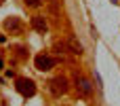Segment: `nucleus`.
Returning a JSON list of instances; mask_svg holds the SVG:
<instances>
[{"mask_svg":"<svg viewBox=\"0 0 120 106\" xmlns=\"http://www.w3.org/2000/svg\"><path fill=\"white\" fill-rule=\"evenodd\" d=\"M55 66V59L53 57H49V55H38L36 57V68L38 70H51Z\"/></svg>","mask_w":120,"mask_h":106,"instance_id":"1","label":"nucleus"},{"mask_svg":"<svg viewBox=\"0 0 120 106\" xmlns=\"http://www.w3.org/2000/svg\"><path fill=\"white\" fill-rule=\"evenodd\" d=\"M17 89H19L23 96H34V91H36L34 83H32V81H25V79H21V81L17 83Z\"/></svg>","mask_w":120,"mask_h":106,"instance_id":"2","label":"nucleus"},{"mask_svg":"<svg viewBox=\"0 0 120 106\" xmlns=\"http://www.w3.org/2000/svg\"><path fill=\"white\" fill-rule=\"evenodd\" d=\"M34 28L38 30V32H46V21H44V17H34Z\"/></svg>","mask_w":120,"mask_h":106,"instance_id":"3","label":"nucleus"},{"mask_svg":"<svg viewBox=\"0 0 120 106\" xmlns=\"http://www.w3.org/2000/svg\"><path fill=\"white\" fill-rule=\"evenodd\" d=\"M70 47H72V51H74V53H82V45H80L76 38H70Z\"/></svg>","mask_w":120,"mask_h":106,"instance_id":"4","label":"nucleus"},{"mask_svg":"<svg viewBox=\"0 0 120 106\" xmlns=\"http://www.w3.org/2000/svg\"><path fill=\"white\" fill-rule=\"evenodd\" d=\"M80 89H82L84 93H91V83L84 81V79H80Z\"/></svg>","mask_w":120,"mask_h":106,"instance_id":"5","label":"nucleus"},{"mask_svg":"<svg viewBox=\"0 0 120 106\" xmlns=\"http://www.w3.org/2000/svg\"><path fill=\"white\" fill-rule=\"evenodd\" d=\"M25 4H30V6H38L40 0H25Z\"/></svg>","mask_w":120,"mask_h":106,"instance_id":"6","label":"nucleus"},{"mask_svg":"<svg viewBox=\"0 0 120 106\" xmlns=\"http://www.w3.org/2000/svg\"><path fill=\"white\" fill-rule=\"evenodd\" d=\"M112 2H118V0H112Z\"/></svg>","mask_w":120,"mask_h":106,"instance_id":"7","label":"nucleus"}]
</instances>
